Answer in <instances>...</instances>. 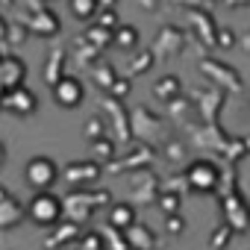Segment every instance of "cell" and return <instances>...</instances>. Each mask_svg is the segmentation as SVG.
<instances>
[{"instance_id": "cell-6", "label": "cell", "mask_w": 250, "mask_h": 250, "mask_svg": "<svg viewBox=\"0 0 250 250\" xmlns=\"http://www.w3.org/2000/svg\"><path fill=\"white\" fill-rule=\"evenodd\" d=\"M3 106H6L9 112H15V115H33V112L39 109V97H36V91H30V88L21 85V88H15V91L6 94Z\"/></svg>"}, {"instance_id": "cell-11", "label": "cell", "mask_w": 250, "mask_h": 250, "mask_svg": "<svg viewBox=\"0 0 250 250\" xmlns=\"http://www.w3.org/2000/svg\"><path fill=\"white\" fill-rule=\"evenodd\" d=\"M153 91H156L159 100H171V97H177V91H180V80H177V77H165V80L156 83Z\"/></svg>"}, {"instance_id": "cell-14", "label": "cell", "mask_w": 250, "mask_h": 250, "mask_svg": "<svg viewBox=\"0 0 250 250\" xmlns=\"http://www.w3.org/2000/svg\"><path fill=\"white\" fill-rule=\"evenodd\" d=\"M159 206H162L165 212H171V215H177V209H180V197H177V194H165V197L159 200Z\"/></svg>"}, {"instance_id": "cell-13", "label": "cell", "mask_w": 250, "mask_h": 250, "mask_svg": "<svg viewBox=\"0 0 250 250\" xmlns=\"http://www.w3.org/2000/svg\"><path fill=\"white\" fill-rule=\"evenodd\" d=\"M115 42H118V44H124V47H133V44L139 42V33H136L133 27H118Z\"/></svg>"}, {"instance_id": "cell-12", "label": "cell", "mask_w": 250, "mask_h": 250, "mask_svg": "<svg viewBox=\"0 0 250 250\" xmlns=\"http://www.w3.org/2000/svg\"><path fill=\"white\" fill-rule=\"evenodd\" d=\"M97 9H100L97 0H71V12H74L77 18H91Z\"/></svg>"}, {"instance_id": "cell-16", "label": "cell", "mask_w": 250, "mask_h": 250, "mask_svg": "<svg viewBox=\"0 0 250 250\" xmlns=\"http://www.w3.org/2000/svg\"><path fill=\"white\" fill-rule=\"evenodd\" d=\"M115 91L118 94H127V83H115Z\"/></svg>"}, {"instance_id": "cell-1", "label": "cell", "mask_w": 250, "mask_h": 250, "mask_svg": "<svg viewBox=\"0 0 250 250\" xmlns=\"http://www.w3.org/2000/svg\"><path fill=\"white\" fill-rule=\"evenodd\" d=\"M27 215L39 227H53L62 218V200L50 191H36L27 203Z\"/></svg>"}, {"instance_id": "cell-3", "label": "cell", "mask_w": 250, "mask_h": 250, "mask_svg": "<svg viewBox=\"0 0 250 250\" xmlns=\"http://www.w3.org/2000/svg\"><path fill=\"white\" fill-rule=\"evenodd\" d=\"M83 97H85V88H83V83L77 77H68L65 74V77H59L53 83V100L62 109H77L83 103Z\"/></svg>"}, {"instance_id": "cell-8", "label": "cell", "mask_w": 250, "mask_h": 250, "mask_svg": "<svg viewBox=\"0 0 250 250\" xmlns=\"http://www.w3.org/2000/svg\"><path fill=\"white\" fill-rule=\"evenodd\" d=\"M109 224H112L115 229H124V232H127V229L136 224V212H133V206H130V203L112 206V212H109Z\"/></svg>"}, {"instance_id": "cell-10", "label": "cell", "mask_w": 250, "mask_h": 250, "mask_svg": "<svg viewBox=\"0 0 250 250\" xmlns=\"http://www.w3.org/2000/svg\"><path fill=\"white\" fill-rule=\"evenodd\" d=\"M3 203H6V209L0 206V227H15V224L24 218V206H21V203H15L12 197H6Z\"/></svg>"}, {"instance_id": "cell-4", "label": "cell", "mask_w": 250, "mask_h": 250, "mask_svg": "<svg viewBox=\"0 0 250 250\" xmlns=\"http://www.w3.org/2000/svg\"><path fill=\"white\" fill-rule=\"evenodd\" d=\"M218 180H221V174H218V168L212 165V162H206V159H197V162H191L188 165V186L194 188V191H212L215 186H218Z\"/></svg>"}, {"instance_id": "cell-9", "label": "cell", "mask_w": 250, "mask_h": 250, "mask_svg": "<svg viewBox=\"0 0 250 250\" xmlns=\"http://www.w3.org/2000/svg\"><path fill=\"white\" fill-rule=\"evenodd\" d=\"M127 241L133 244V250H150L153 247V229H147V227H139V224H133L130 229H127Z\"/></svg>"}, {"instance_id": "cell-7", "label": "cell", "mask_w": 250, "mask_h": 250, "mask_svg": "<svg viewBox=\"0 0 250 250\" xmlns=\"http://www.w3.org/2000/svg\"><path fill=\"white\" fill-rule=\"evenodd\" d=\"M97 174H100V165L97 162H77V165H68V180L71 183H91V180H97Z\"/></svg>"}, {"instance_id": "cell-15", "label": "cell", "mask_w": 250, "mask_h": 250, "mask_svg": "<svg viewBox=\"0 0 250 250\" xmlns=\"http://www.w3.org/2000/svg\"><path fill=\"white\" fill-rule=\"evenodd\" d=\"M97 150H100V156H103V159H109V156H112V153H115V150H112V145H109V142H94V153H97Z\"/></svg>"}, {"instance_id": "cell-2", "label": "cell", "mask_w": 250, "mask_h": 250, "mask_svg": "<svg viewBox=\"0 0 250 250\" xmlns=\"http://www.w3.org/2000/svg\"><path fill=\"white\" fill-rule=\"evenodd\" d=\"M24 180L27 186H33L36 191H50V186L59 180V165L50 156H33L24 165Z\"/></svg>"}, {"instance_id": "cell-5", "label": "cell", "mask_w": 250, "mask_h": 250, "mask_svg": "<svg viewBox=\"0 0 250 250\" xmlns=\"http://www.w3.org/2000/svg\"><path fill=\"white\" fill-rule=\"evenodd\" d=\"M24 77H27V68L18 56H6L3 62H0V85H3L6 91H15L24 85Z\"/></svg>"}]
</instances>
